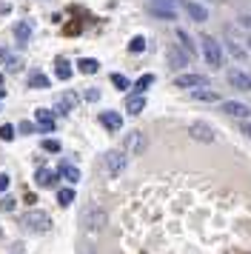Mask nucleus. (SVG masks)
<instances>
[{
	"label": "nucleus",
	"mask_w": 251,
	"mask_h": 254,
	"mask_svg": "<svg viewBox=\"0 0 251 254\" xmlns=\"http://www.w3.org/2000/svg\"><path fill=\"white\" fill-rule=\"evenodd\" d=\"M77 69L83 71V74H97V71H100V63L94 58H83V60H77Z\"/></svg>",
	"instance_id": "412c9836"
},
{
	"label": "nucleus",
	"mask_w": 251,
	"mask_h": 254,
	"mask_svg": "<svg viewBox=\"0 0 251 254\" xmlns=\"http://www.w3.org/2000/svg\"><path fill=\"white\" fill-rule=\"evenodd\" d=\"M57 203L60 206H71L74 203V189H60L57 191Z\"/></svg>",
	"instance_id": "393cba45"
},
{
	"label": "nucleus",
	"mask_w": 251,
	"mask_h": 254,
	"mask_svg": "<svg viewBox=\"0 0 251 254\" xmlns=\"http://www.w3.org/2000/svg\"><path fill=\"white\" fill-rule=\"evenodd\" d=\"M57 174H60L63 180H68V183H77V180H80V169L74 166V163H68V160H63V163H60V169H57Z\"/></svg>",
	"instance_id": "dca6fc26"
},
{
	"label": "nucleus",
	"mask_w": 251,
	"mask_h": 254,
	"mask_svg": "<svg viewBox=\"0 0 251 254\" xmlns=\"http://www.w3.org/2000/svg\"><path fill=\"white\" fill-rule=\"evenodd\" d=\"M151 14H154V17H163V20H177L174 6H163V3H154V6H151Z\"/></svg>",
	"instance_id": "aec40b11"
},
{
	"label": "nucleus",
	"mask_w": 251,
	"mask_h": 254,
	"mask_svg": "<svg viewBox=\"0 0 251 254\" xmlns=\"http://www.w3.org/2000/svg\"><path fill=\"white\" fill-rule=\"evenodd\" d=\"M0 60L6 63V69L9 71H20L23 69V60L14 55V52H9V49H0Z\"/></svg>",
	"instance_id": "6ab92c4d"
},
{
	"label": "nucleus",
	"mask_w": 251,
	"mask_h": 254,
	"mask_svg": "<svg viewBox=\"0 0 251 254\" xmlns=\"http://www.w3.org/2000/svg\"><path fill=\"white\" fill-rule=\"evenodd\" d=\"M49 226H52V220H49V214H46V211H40V208L26 211V217H23V229L34 231V234H43V231H49Z\"/></svg>",
	"instance_id": "20e7f679"
},
{
	"label": "nucleus",
	"mask_w": 251,
	"mask_h": 254,
	"mask_svg": "<svg viewBox=\"0 0 251 254\" xmlns=\"http://www.w3.org/2000/svg\"><path fill=\"white\" fill-rule=\"evenodd\" d=\"M200 46H203V55H205V63L211 69H223V46L217 43L211 35L200 37Z\"/></svg>",
	"instance_id": "7ed1b4c3"
},
{
	"label": "nucleus",
	"mask_w": 251,
	"mask_h": 254,
	"mask_svg": "<svg viewBox=\"0 0 251 254\" xmlns=\"http://www.w3.org/2000/svg\"><path fill=\"white\" fill-rule=\"evenodd\" d=\"M177 89H197V86H208V77L203 74H180L177 80H174Z\"/></svg>",
	"instance_id": "1a4fd4ad"
},
{
	"label": "nucleus",
	"mask_w": 251,
	"mask_h": 254,
	"mask_svg": "<svg viewBox=\"0 0 251 254\" xmlns=\"http://www.w3.org/2000/svg\"><path fill=\"white\" fill-rule=\"evenodd\" d=\"M228 83H231L237 92H251V74H246V71H240V69L228 71Z\"/></svg>",
	"instance_id": "6e6552de"
},
{
	"label": "nucleus",
	"mask_w": 251,
	"mask_h": 254,
	"mask_svg": "<svg viewBox=\"0 0 251 254\" xmlns=\"http://www.w3.org/2000/svg\"><path fill=\"white\" fill-rule=\"evenodd\" d=\"M55 74H57V80H68V77H71V63L60 58L55 63Z\"/></svg>",
	"instance_id": "4be33fe9"
},
{
	"label": "nucleus",
	"mask_w": 251,
	"mask_h": 254,
	"mask_svg": "<svg viewBox=\"0 0 251 254\" xmlns=\"http://www.w3.org/2000/svg\"><path fill=\"white\" fill-rule=\"evenodd\" d=\"M106 223H109V214H106V208H100V206H86L83 214H80V226L86 231H91V234L103 231Z\"/></svg>",
	"instance_id": "f257e3e1"
},
{
	"label": "nucleus",
	"mask_w": 251,
	"mask_h": 254,
	"mask_svg": "<svg viewBox=\"0 0 251 254\" xmlns=\"http://www.w3.org/2000/svg\"><path fill=\"white\" fill-rule=\"evenodd\" d=\"M243 134H249L251 137V117H246V123H243Z\"/></svg>",
	"instance_id": "c9c22d12"
},
{
	"label": "nucleus",
	"mask_w": 251,
	"mask_h": 254,
	"mask_svg": "<svg viewBox=\"0 0 251 254\" xmlns=\"http://www.w3.org/2000/svg\"><path fill=\"white\" fill-rule=\"evenodd\" d=\"M86 100L89 103H97L100 100V89H86Z\"/></svg>",
	"instance_id": "473e14b6"
},
{
	"label": "nucleus",
	"mask_w": 251,
	"mask_h": 254,
	"mask_svg": "<svg viewBox=\"0 0 251 254\" xmlns=\"http://www.w3.org/2000/svg\"><path fill=\"white\" fill-rule=\"evenodd\" d=\"M112 83L120 89V92H126V89L131 86V83H128V77H123V74H112Z\"/></svg>",
	"instance_id": "c85d7f7f"
},
{
	"label": "nucleus",
	"mask_w": 251,
	"mask_h": 254,
	"mask_svg": "<svg viewBox=\"0 0 251 254\" xmlns=\"http://www.w3.org/2000/svg\"><path fill=\"white\" fill-rule=\"evenodd\" d=\"M43 149L46 151H60V143H57V140H43Z\"/></svg>",
	"instance_id": "72a5a7b5"
},
{
	"label": "nucleus",
	"mask_w": 251,
	"mask_h": 254,
	"mask_svg": "<svg viewBox=\"0 0 251 254\" xmlns=\"http://www.w3.org/2000/svg\"><path fill=\"white\" fill-rule=\"evenodd\" d=\"M34 180H37V186L40 189H52V186H57V180H60V174L52 172V169H37V174H34Z\"/></svg>",
	"instance_id": "ddd939ff"
},
{
	"label": "nucleus",
	"mask_w": 251,
	"mask_h": 254,
	"mask_svg": "<svg viewBox=\"0 0 251 254\" xmlns=\"http://www.w3.org/2000/svg\"><path fill=\"white\" fill-rule=\"evenodd\" d=\"M0 140H6V143H9V140H14V126L3 123V126H0Z\"/></svg>",
	"instance_id": "c756f323"
},
{
	"label": "nucleus",
	"mask_w": 251,
	"mask_h": 254,
	"mask_svg": "<svg viewBox=\"0 0 251 254\" xmlns=\"http://www.w3.org/2000/svg\"><path fill=\"white\" fill-rule=\"evenodd\" d=\"M126 166H128V154L123 149H112L103 154V169H106L109 177H120L126 172Z\"/></svg>",
	"instance_id": "f03ea898"
},
{
	"label": "nucleus",
	"mask_w": 251,
	"mask_h": 254,
	"mask_svg": "<svg viewBox=\"0 0 251 254\" xmlns=\"http://www.w3.org/2000/svg\"><path fill=\"white\" fill-rule=\"evenodd\" d=\"M183 9H186V12H188V17H191V20H197V23H205V20H208V9H203L200 3L186 0V3H183Z\"/></svg>",
	"instance_id": "4468645a"
},
{
	"label": "nucleus",
	"mask_w": 251,
	"mask_h": 254,
	"mask_svg": "<svg viewBox=\"0 0 251 254\" xmlns=\"http://www.w3.org/2000/svg\"><path fill=\"white\" fill-rule=\"evenodd\" d=\"M0 97H6V89H0Z\"/></svg>",
	"instance_id": "4c0bfd02"
},
{
	"label": "nucleus",
	"mask_w": 251,
	"mask_h": 254,
	"mask_svg": "<svg viewBox=\"0 0 251 254\" xmlns=\"http://www.w3.org/2000/svg\"><path fill=\"white\" fill-rule=\"evenodd\" d=\"M148 146V140L143 131H131V134H126L123 137V151L128 154V157H137V154H143Z\"/></svg>",
	"instance_id": "39448f33"
},
{
	"label": "nucleus",
	"mask_w": 251,
	"mask_h": 254,
	"mask_svg": "<svg viewBox=\"0 0 251 254\" xmlns=\"http://www.w3.org/2000/svg\"><path fill=\"white\" fill-rule=\"evenodd\" d=\"M143 109H146V94H128V100H126V112H128V115H140V112H143Z\"/></svg>",
	"instance_id": "f3484780"
},
{
	"label": "nucleus",
	"mask_w": 251,
	"mask_h": 254,
	"mask_svg": "<svg viewBox=\"0 0 251 254\" xmlns=\"http://www.w3.org/2000/svg\"><path fill=\"white\" fill-rule=\"evenodd\" d=\"M188 134H191L194 140H200V143H214L217 140L214 128L208 126V123H203V120H194L191 126H188Z\"/></svg>",
	"instance_id": "423d86ee"
},
{
	"label": "nucleus",
	"mask_w": 251,
	"mask_h": 254,
	"mask_svg": "<svg viewBox=\"0 0 251 254\" xmlns=\"http://www.w3.org/2000/svg\"><path fill=\"white\" fill-rule=\"evenodd\" d=\"M34 115H37L40 131H52V128H55V112H52V109H37Z\"/></svg>",
	"instance_id": "2eb2a0df"
},
{
	"label": "nucleus",
	"mask_w": 251,
	"mask_h": 254,
	"mask_svg": "<svg viewBox=\"0 0 251 254\" xmlns=\"http://www.w3.org/2000/svg\"><path fill=\"white\" fill-rule=\"evenodd\" d=\"M191 100H203V103H217V100H220V94L211 92L208 86H197V89H191Z\"/></svg>",
	"instance_id": "a211bd4d"
},
{
	"label": "nucleus",
	"mask_w": 251,
	"mask_h": 254,
	"mask_svg": "<svg viewBox=\"0 0 251 254\" xmlns=\"http://www.w3.org/2000/svg\"><path fill=\"white\" fill-rule=\"evenodd\" d=\"M9 186H11V177L9 174H0V191H6Z\"/></svg>",
	"instance_id": "f704fd0d"
},
{
	"label": "nucleus",
	"mask_w": 251,
	"mask_h": 254,
	"mask_svg": "<svg viewBox=\"0 0 251 254\" xmlns=\"http://www.w3.org/2000/svg\"><path fill=\"white\" fill-rule=\"evenodd\" d=\"M14 254H17V252H14Z\"/></svg>",
	"instance_id": "a19ab883"
},
{
	"label": "nucleus",
	"mask_w": 251,
	"mask_h": 254,
	"mask_svg": "<svg viewBox=\"0 0 251 254\" xmlns=\"http://www.w3.org/2000/svg\"><path fill=\"white\" fill-rule=\"evenodd\" d=\"M29 89H49V77L40 74V71H32L29 74Z\"/></svg>",
	"instance_id": "b1692460"
},
{
	"label": "nucleus",
	"mask_w": 251,
	"mask_h": 254,
	"mask_svg": "<svg viewBox=\"0 0 251 254\" xmlns=\"http://www.w3.org/2000/svg\"><path fill=\"white\" fill-rule=\"evenodd\" d=\"M14 37H17V43H29V37H32V23H14Z\"/></svg>",
	"instance_id": "5701e85b"
},
{
	"label": "nucleus",
	"mask_w": 251,
	"mask_h": 254,
	"mask_svg": "<svg viewBox=\"0 0 251 254\" xmlns=\"http://www.w3.org/2000/svg\"><path fill=\"white\" fill-rule=\"evenodd\" d=\"M177 40H180V46H183V49H186V52H188V55L194 58V43H191V37L186 35L183 29H177Z\"/></svg>",
	"instance_id": "a878e982"
},
{
	"label": "nucleus",
	"mask_w": 251,
	"mask_h": 254,
	"mask_svg": "<svg viewBox=\"0 0 251 254\" xmlns=\"http://www.w3.org/2000/svg\"><path fill=\"white\" fill-rule=\"evenodd\" d=\"M143 49H146V37H140V35L131 37V43H128V52H134V55H137V52H143Z\"/></svg>",
	"instance_id": "cd10ccee"
},
{
	"label": "nucleus",
	"mask_w": 251,
	"mask_h": 254,
	"mask_svg": "<svg viewBox=\"0 0 251 254\" xmlns=\"http://www.w3.org/2000/svg\"><path fill=\"white\" fill-rule=\"evenodd\" d=\"M0 86H3V71H0Z\"/></svg>",
	"instance_id": "58836bf2"
},
{
	"label": "nucleus",
	"mask_w": 251,
	"mask_h": 254,
	"mask_svg": "<svg viewBox=\"0 0 251 254\" xmlns=\"http://www.w3.org/2000/svg\"><path fill=\"white\" fill-rule=\"evenodd\" d=\"M154 3H163V6H174L177 0H154Z\"/></svg>",
	"instance_id": "e433bc0d"
},
{
	"label": "nucleus",
	"mask_w": 251,
	"mask_h": 254,
	"mask_svg": "<svg viewBox=\"0 0 251 254\" xmlns=\"http://www.w3.org/2000/svg\"><path fill=\"white\" fill-rule=\"evenodd\" d=\"M100 123L109 128V131H120V128H123V117H120V112H112V109H109V112H100Z\"/></svg>",
	"instance_id": "f8f14e48"
},
{
	"label": "nucleus",
	"mask_w": 251,
	"mask_h": 254,
	"mask_svg": "<svg viewBox=\"0 0 251 254\" xmlns=\"http://www.w3.org/2000/svg\"><path fill=\"white\" fill-rule=\"evenodd\" d=\"M166 60H169L171 69H183V66H188V60H191V55L186 52L183 46H171L169 55H166Z\"/></svg>",
	"instance_id": "0eeeda50"
},
{
	"label": "nucleus",
	"mask_w": 251,
	"mask_h": 254,
	"mask_svg": "<svg viewBox=\"0 0 251 254\" xmlns=\"http://www.w3.org/2000/svg\"><path fill=\"white\" fill-rule=\"evenodd\" d=\"M151 83H154V74H143V77H140V80L134 83V89H137L140 94H143V92L148 89V86H151Z\"/></svg>",
	"instance_id": "bb28decb"
},
{
	"label": "nucleus",
	"mask_w": 251,
	"mask_h": 254,
	"mask_svg": "<svg viewBox=\"0 0 251 254\" xmlns=\"http://www.w3.org/2000/svg\"><path fill=\"white\" fill-rule=\"evenodd\" d=\"M14 206H17V203H14L11 197H3V200H0V211H14Z\"/></svg>",
	"instance_id": "2f4dec72"
},
{
	"label": "nucleus",
	"mask_w": 251,
	"mask_h": 254,
	"mask_svg": "<svg viewBox=\"0 0 251 254\" xmlns=\"http://www.w3.org/2000/svg\"><path fill=\"white\" fill-rule=\"evenodd\" d=\"M74 106H77V94L68 92V94H60L55 103V112H60V115H71L74 112Z\"/></svg>",
	"instance_id": "9b49d317"
},
{
	"label": "nucleus",
	"mask_w": 251,
	"mask_h": 254,
	"mask_svg": "<svg viewBox=\"0 0 251 254\" xmlns=\"http://www.w3.org/2000/svg\"><path fill=\"white\" fill-rule=\"evenodd\" d=\"M249 46H251V40H249Z\"/></svg>",
	"instance_id": "ea45409f"
},
{
	"label": "nucleus",
	"mask_w": 251,
	"mask_h": 254,
	"mask_svg": "<svg viewBox=\"0 0 251 254\" xmlns=\"http://www.w3.org/2000/svg\"><path fill=\"white\" fill-rule=\"evenodd\" d=\"M17 128H20L23 134H34V131H37V128H40V126H34V123H29V120H23V123H20V126H17Z\"/></svg>",
	"instance_id": "7c9ffc66"
},
{
	"label": "nucleus",
	"mask_w": 251,
	"mask_h": 254,
	"mask_svg": "<svg viewBox=\"0 0 251 254\" xmlns=\"http://www.w3.org/2000/svg\"><path fill=\"white\" fill-rule=\"evenodd\" d=\"M223 112L231 115V117H240V120L251 117V109L246 103H237V100H223Z\"/></svg>",
	"instance_id": "9d476101"
}]
</instances>
